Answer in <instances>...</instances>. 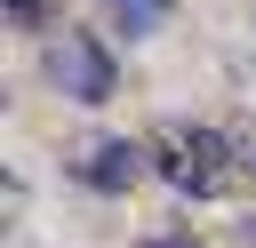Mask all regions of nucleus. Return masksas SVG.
<instances>
[{
  "mask_svg": "<svg viewBox=\"0 0 256 248\" xmlns=\"http://www.w3.org/2000/svg\"><path fill=\"white\" fill-rule=\"evenodd\" d=\"M128 176H136V144L104 136V144L80 152V184H88V192H128Z\"/></svg>",
  "mask_w": 256,
  "mask_h": 248,
  "instance_id": "3",
  "label": "nucleus"
},
{
  "mask_svg": "<svg viewBox=\"0 0 256 248\" xmlns=\"http://www.w3.org/2000/svg\"><path fill=\"white\" fill-rule=\"evenodd\" d=\"M152 160H160V184H168V192L216 200L224 176H232V160H240V136H224V128H168V136L152 144Z\"/></svg>",
  "mask_w": 256,
  "mask_h": 248,
  "instance_id": "1",
  "label": "nucleus"
},
{
  "mask_svg": "<svg viewBox=\"0 0 256 248\" xmlns=\"http://www.w3.org/2000/svg\"><path fill=\"white\" fill-rule=\"evenodd\" d=\"M168 8H176V0H104V16L120 24V40H144V32H160V24H168Z\"/></svg>",
  "mask_w": 256,
  "mask_h": 248,
  "instance_id": "4",
  "label": "nucleus"
},
{
  "mask_svg": "<svg viewBox=\"0 0 256 248\" xmlns=\"http://www.w3.org/2000/svg\"><path fill=\"white\" fill-rule=\"evenodd\" d=\"M48 88L72 96V104H104L120 88V56L96 40V32H48V56H40Z\"/></svg>",
  "mask_w": 256,
  "mask_h": 248,
  "instance_id": "2",
  "label": "nucleus"
},
{
  "mask_svg": "<svg viewBox=\"0 0 256 248\" xmlns=\"http://www.w3.org/2000/svg\"><path fill=\"white\" fill-rule=\"evenodd\" d=\"M144 248H192V240H176V232H152V240H144Z\"/></svg>",
  "mask_w": 256,
  "mask_h": 248,
  "instance_id": "6",
  "label": "nucleus"
},
{
  "mask_svg": "<svg viewBox=\"0 0 256 248\" xmlns=\"http://www.w3.org/2000/svg\"><path fill=\"white\" fill-rule=\"evenodd\" d=\"M0 8H8V24H48L56 16V0H0Z\"/></svg>",
  "mask_w": 256,
  "mask_h": 248,
  "instance_id": "5",
  "label": "nucleus"
}]
</instances>
